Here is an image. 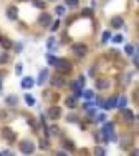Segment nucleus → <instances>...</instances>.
<instances>
[{
  "instance_id": "nucleus-21",
  "label": "nucleus",
  "mask_w": 139,
  "mask_h": 156,
  "mask_svg": "<svg viewBox=\"0 0 139 156\" xmlns=\"http://www.w3.org/2000/svg\"><path fill=\"white\" fill-rule=\"evenodd\" d=\"M109 38H111V32H108V30H106L104 33H103L101 43H103V45H106V43H108V40H109Z\"/></svg>"
},
{
  "instance_id": "nucleus-22",
  "label": "nucleus",
  "mask_w": 139,
  "mask_h": 156,
  "mask_svg": "<svg viewBox=\"0 0 139 156\" xmlns=\"http://www.w3.org/2000/svg\"><path fill=\"white\" fill-rule=\"evenodd\" d=\"M66 7H78L80 5V0H65Z\"/></svg>"
},
{
  "instance_id": "nucleus-36",
  "label": "nucleus",
  "mask_w": 139,
  "mask_h": 156,
  "mask_svg": "<svg viewBox=\"0 0 139 156\" xmlns=\"http://www.w3.org/2000/svg\"><path fill=\"white\" fill-rule=\"evenodd\" d=\"M88 116H90V118H93V116H96V108H91L90 111H88Z\"/></svg>"
},
{
  "instance_id": "nucleus-4",
  "label": "nucleus",
  "mask_w": 139,
  "mask_h": 156,
  "mask_svg": "<svg viewBox=\"0 0 139 156\" xmlns=\"http://www.w3.org/2000/svg\"><path fill=\"white\" fill-rule=\"evenodd\" d=\"M50 83H51V88H63L66 85V80H65V76L63 75H53L51 76V80H50Z\"/></svg>"
},
{
  "instance_id": "nucleus-35",
  "label": "nucleus",
  "mask_w": 139,
  "mask_h": 156,
  "mask_svg": "<svg viewBox=\"0 0 139 156\" xmlns=\"http://www.w3.org/2000/svg\"><path fill=\"white\" fill-rule=\"evenodd\" d=\"M81 13H83V15H86V17H91V15H93V12H91L90 8H84L83 12H81Z\"/></svg>"
},
{
  "instance_id": "nucleus-17",
  "label": "nucleus",
  "mask_w": 139,
  "mask_h": 156,
  "mask_svg": "<svg viewBox=\"0 0 139 156\" xmlns=\"http://www.w3.org/2000/svg\"><path fill=\"white\" fill-rule=\"evenodd\" d=\"M5 103L8 106H15L18 103V97H17V95H8V97L5 98Z\"/></svg>"
},
{
  "instance_id": "nucleus-31",
  "label": "nucleus",
  "mask_w": 139,
  "mask_h": 156,
  "mask_svg": "<svg viewBox=\"0 0 139 156\" xmlns=\"http://www.w3.org/2000/svg\"><path fill=\"white\" fill-rule=\"evenodd\" d=\"M53 43H55V38H53V37H50V38H48V42H46V47H48V48H51V47H53Z\"/></svg>"
},
{
  "instance_id": "nucleus-14",
  "label": "nucleus",
  "mask_w": 139,
  "mask_h": 156,
  "mask_svg": "<svg viewBox=\"0 0 139 156\" xmlns=\"http://www.w3.org/2000/svg\"><path fill=\"white\" fill-rule=\"evenodd\" d=\"M17 17H18V10H17L15 7H10V8L7 10V19L8 20H17Z\"/></svg>"
},
{
  "instance_id": "nucleus-11",
  "label": "nucleus",
  "mask_w": 139,
  "mask_h": 156,
  "mask_svg": "<svg viewBox=\"0 0 139 156\" xmlns=\"http://www.w3.org/2000/svg\"><path fill=\"white\" fill-rule=\"evenodd\" d=\"M131 143H133V138H131V136H127V134H124V136L121 138V141H119L121 148H124V150H127V148L131 146Z\"/></svg>"
},
{
  "instance_id": "nucleus-3",
  "label": "nucleus",
  "mask_w": 139,
  "mask_h": 156,
  "mask_svg": "<svg viewBox=\"0 0 139 156\" xmlns=\"http://www.w3.org/2000/svg\"><path fill=\"white\" fill-rule=\"evenodd\" d=\"M20 151H22L23 154H31L35 151V144L33 141L30 140H23L22 143H20Z\"/></svg>"
},
{
  "instance_id": "nucleus-28",
  "label": "nucleus",
  "mask_w": 139,
  "mask_h": 156,
  "mask_svg": "<svg viewBox=\"0 0 139 156\" xmlns=\"http://www.w3.org/2000/svg\"><path fill=\"white\" fill-rule=\"evenodd\" d=\"M66 121H70V123H78V116H76V115H68V116H66Z\"/></svg>"
},
{
  "instance_id": "nucleus-9",
  "label": "nucleus",
  "mask_w": 139,
  "mask_h": 156,
  "mask_svg": "<svg viewBox=\"0 0 139 156\" xmlns=\"http://www.w3.org/2000/svg\"><path fill=\"white\" fill-rule=\"evenodd\" d=\"M96 88H98V90H106V88H109V80L108 78H98V80H96Z\"/></svg>"
},
{
  "instance_id": "nucleus-18",
  "label": "nucleus",
  "mask_w": 139,
  "mask_h": 156,
  "mask_svg": "<svg viewBox=\"0 0 139 156\" xmlns=\"http://www.w3.org/2000/svg\"><path fill=\"white\" fill-rule=\"evenodd\" d=\"M124 23V20L121 19V17H114V19H111V27L113 28H121Z\"/></svg>"
},
{
  "instance_id": "nucleus-2",
  "label": "nucleus",
  "mask_w": 139,
  "mask_h": 156,
  "mask_svg": "<svg viewBox=\"0 0 139 156\" xmlns=\"http://www.w3.org/2000/svg\"><path fill=\"white\" fill-rule=\"evenodd\" d=\"M71 50H73V53L78 56V58H83V56L88 53V48H86L84 43H73L71 45Z\"/></svg>"
},
{
  "instance_id": "nucleus-34",
  "label": "nucleus",
  "mask_w": 139,
  "mask_h": 156,
  "mask_svg": "<svg viewBox=\"0 0 139 156\" xmlns=\"http://www.w3.org/2000/svg\"><path fill=\"white\" fill-rule=\"evenodd\" d=\"M56 13H58V15H63V13H65V7H56Z\"/></svg>"
},
{
  "instance_id": "nucleus-13",
  "label": "nucleus",
  "mask_w": 139,
  "mask_h": 156,
  "mask_svg": "<svg viewBox=\"0 0 139 156\" xmlns=\"http://www.w3.org/2000/svg\"><path fill=\"white\" fill-rule=\"evenodd\" d=\"M33 85H35V81H33V78H30V76H27V78L22 80V88L23 90H30Z\"/></svg>"
},
{
  "instance_id": "nucleus-10",
  "label": "nucleus",
  "mask_w": 139,
  "mask_h": 156,
  "mask_svg": "<svg viewBox=\"0 0 139 156\" xmlns=\"http://www.w3.org/2000/svg\"><path fill=\"white\" fill-rule=\"evenodd\" d=\"M46 78H48V70H46V68H43V70H41L40 73H38V78H37V85H40V86H41V85H43L45 81H46Z\"/></svg>"
},
{
  "instance_id": "nucleus-5",
  "label": "nucleus",
  "mask_w": 139,
  "mask_h": 156,
  "mask_svg": "<svg viewBox=\"0 0 139 156\" xmlns=\"http://www.w3.org/2000/svg\"><path fill=\"white\" fill-rule=\"evenodd\" d=\"M2 138H5L7 141H13V138H15V133H13V131L10 130L8 126H3V128H2Z\"/></svg>"
},
{
  "instance_id": "nucleus-12",
  "label": "nucleus",
  "mask_w": 139,
  "mask_h": 156,
  "mask_svg": "<svg viewBox=\"0 0 139 156\" xmlns=\"http://www.w3.org/2000/svg\"><path fill=\"white\" fill-rule=\"evenodd\" d=\"M0 45H2V47L5 48V50H8V48L13 45V42L10 40L8 37H3V35H0Z\"/></svg>"
},
{
  "instance_id": "nucleus-30",
  "label": "nucleus",
  "mask_w": 139,
  "mask_h": 156,
  "mask_svg": "<svg viewBox=\"0 0 139 156\" xmlns=\"http://www.w3.org/2000/svg\"><path fill=\"white\" fill-rule=\"evenodd\" d=\"M126 53H127V55H133V53H134V47H133V45H126Z\"/></svg>"
},
{
  "instance_id": "nucleus-38",
  "label": "nucleus",
  "mask_w": 139,
  "mask_h": 156,
  "mask_svg": "<svg viewBox=\"0 0 139 156\" xmlns=\"http://www.w3.org/2000/svg\"><path fill=\"white\" fill-rule=\"evenodd\" d=\"M78 83H80L81 86L84 85V76H83V75H80V76H78Z\"/></svg>"
},
{
  "instance_id": "nucleus-6",
  "label": "nucleus",
  "mask_w": 139,
  "mask_h": 156,
  "mask_svg": "<svg viewBox=\"0 0 139 156\" xmlns=\"http://www.w3.org/2000/svg\"><path fill=\"white\" fill-rule=\"evenodd\" d=\"M60 116H61V110H60L58 106H51V108L48 110V118H51V120H58Z\"/></svg>"
},
{
  "instance_id": "nucleus-8",
  "label": "nucleus",
  "mask_w": 139,
  "mask_h": 156,
  "mask_svg": "<svg viewBox=\"0 0 139 156\" xmlns=\"http://www.w3.org/2000/svg\"><path fill=\"white\" fill-rule=\"evenodd\" d=\"M50 22H51V15H50V13H41L40 19H38V23H40L41 27H48Z\"/></svg>"
},
{
  "instance_id": "nucleus-1",
  "label": "nucleus",
  "mask_w": 139,
  "mask_h": 156,
  "mask_svg": "<svg viewBox=\"0 0 139 156\" xmlns=\"http://www.w3.org/2000/svg\"><path fill=\"white\" fill-rule=\"evenodd\" d=\"M53 66H55V70L60 73V75H70L71 70H73V65H71L66 58H58Z\"/></svg>"
},
{
  "instance_id": "nucleus-16",
  "label": "nucleus",
  "mask_w": 139,
  "mask_h": 156,
  "mask_svg": "<svg viewBox=\"0 0 139 156\" xmlns=\"http://www.w3.org/2000/svg\"><path fill=\"white\" fill-rule=\"evenodd\" d=\"M76 103H78V98L74 97V95H71V97H68V98L65 100V105L68 106V108H74Z\"/></svg>"
},
{
  "instance_id": "nucleus-27",
  "label": "nucleus",
  "mask_w": 139,
  "mask_h": 156,
  "mask_svg": "<svg viewBox=\"0 0 139 156\" xmlns=\"http://www.w3.org/2000/svg\"><path fill=\"white\" fill-rule=\"evenodd\" d=\"M63 144H65L66 148H70L71 151L74 150V143H73V141H70V140H65V141H63Z\"/></svg>"
},
{
  "instance_id": "nucleus-29",
  "label": "nucleus",
  "mask_w": 139,
  "mask_h": 156,
  "mask_svg": "<svg viewBox=\"0 0 139 156\" xmlns=\"http://www.w3.org/2000/svg\"><path fill=\"white\" fill-rule=\"evenodd\" d=\"M46 58H48V65H55V62H56V60H58V58H56L55 55H48V56H46Z\"/></svg>"
},
{
  "instance_id": "nucleus-32",
  "label": "nucleus",
  "mask_w": 139,
  "mask_h": 156,
  "mask_svg": "<svg viewBox=\"0 0 139 156\" xmlns=\"http://www.w3.org/2000/svg\"><path fill=\"white\" fill-rule=\"evenodd\" d=\"M40 146H41V148H45V150H46V148L50 146V143H48L46 140H40Z\"/></svg>"
},
{
  "instance_id": "nucleus-37",
  "label": "nucleus",
  "mask_w": 139,
  "mask_h": 156,
  "mask_svg": "<svg viewBox=\"0 0 139 156\" xmlns=\"http://www.w3.org/2000/svg\"><path fill=\"white\" fill-rule=\"evenodd\" d=\"M58 27H60V22H58V20H56V22H55V23H53V25H51V32L58 30Z\"/></svg>"
},
{
  "instance_id": "nucleus-20",
  "label": "nucleus",
  "mask_w": 139,
  "mask_h": 156,
  "mask_svg": "<svg viewBox=\"0 0 139 156\" xmlns=\"http://www.w3.org/2000/svg\"><path fill=\"white\" fill-rule=\"evenodd\" d=\"M117 108H119V110H123V108H126V105H127V100H126V97H121V100L119 101H117Z\"/></svg>"
},
{
  "instance_id": "nucleus-19",
  "label": "nucleus",
  "mask_w": 139,
  "mask_h": 156,
  "mask_svg": "<svg viewBox=\"0 0 139 156\" xmlns=\"http://www.w3.org/2000/svg\"><path fill=\"white\" fill-rule=\"evenodd\" d=\"M23 98H25V103H27L28 106H33L35 105V98L31 97V95H25Z\"/></svg>"
},
{
  "instance_id": "nucleus-23",
  "label": "nucleus",
  "mask_w": 139,
  "mask_h": 156,
  "mask_svg": "<svg viewBox=\"0 0 139 156\" xmlns=\"http://www.w3.org/2000/svg\"><path fill=\"white\" fill-rule=\"evenodd\" d=\"M81 95H83V97L86 98V100H93V97H94V93H93L91 90H86L84 93H81Z\"/></svg>"
},
{
  "instance_id": "nucleus-7",
  "label": "nucleus",
  "mask_w": 139,
  "mask_h": 156,
  "mask_svg": "<svg viewBox=\"0 0 139 156\" xmlns=\"http://www.w3.org/2000/svg\"><path fill=\"white\" fill-rule=\"evenodd\" d=\"M121 115H123V120H124L126 123H131L134 118H136V116H134V113L131 111V110H126V108H123V111H121Z\"/></svg>"
},
{
  "instance_id": "nucleus-41",
  "label": "nucleus",
  "mask_w": 139,
  "mask_h": 156,
  "mask_svg": "<svg viewBox=\"0 0 139 156\" xmlns=\"http://www.w3.org/2000/svg\"><path fill=\"white\" fill-rule=\"evenodd\" d=\"M104 118H106V115L103 113V115H99V116H98V121H104Z\"/></svg>"
},
{
  "instance_id": "nucleus-25",
  "label": "nucleus",
  "mask_w": 139,
  "mask_h": 156,
  "mask_svg": "<svg viewBox=\"0 0 139 156\" xmlns=\"http://www.w3.org/2000/svg\"><path fill=\"white\" fill-rule=\"evenodd\" d=\"M33 5L37 7V8H45V2H43V0H33Z\"/></svg>"
},
{
  "instance_id": "nucleus-26",
  "label": "nucleus",
  "mask_w": 139,
  "mask_h": 156,
  "mask_svg": "<svg viewBox=\"0 0 139 156\" xmlns=\"http://www.w3.org/2000/svg\"><path fill=\"white\" fill-rule=\"evenodd\" d=\"M7 62H8V55H7V53H2V55H0V65H5Z\"/></svg>"
},
{
  "instance_id": "nucleus-24",
  "label": "nucleus",
  "mask_w": 139,
  "mask_h": 156,
  "mask_svg": "<svg viewBox=\"0 0 139 156\" xmlns=\"http://www.w3.org/2000/svg\"><path fill=\"white\" fill-rule=\"evenodd\" d=\"M94 154H98V156H104V154H106V151H104V148H101V146H98V148H94Z\"/></svg>"
},
{
  "instance_id": "nucleus-15",
  "label": "nucleus",
  "mask_w": 139,
  "mask_h": 156,
  "mask_svg": "<svg viewBox=\"0 0 139 156\" xmlns=\"http://www.w3.org/2000/svg\"><path fill=\"white\" fill-rule=\"evenodd\" d=\"M117 103V97H111L108 101H103V106H104L106 110H109V108H114Z\"/></svg>"
},
{
  "instance_id": "nucleus-43",
  "label": "nucleus",
  "mask_w": 139,
  "mask_h": 156,
  "mask_svg": "<svg viewBox=\"0 0 139 156\" xmlns=\"http://www.w3.org/2000/svg\"><path fill=\"white\" fill-rule=\"evenodd\" d=\"M94 73H96L94 68H90V76H94Z\"/></svg>"
},
{
  "instance_id": "nucleus-45",
  "label": "nucleus",
  "mask_w": 139,
  "mask_h": 156,
  "mask_svg": "<svg viewBox=\"0 0 139 156\" xmlns=\"http://www.w3.org/2000/svg\"><path fill=\"white\" fill-rule=\"evenodd\" d=\"M18 2H27V0H18Z\"/></svg>"
},
{
  "instance_id": "nucleus-44",
  "label": "nucleus",
  "mask_w": 139,
  "mask_h": 156,
  "mask_svg": "<svg viewBox=\"0 0 139 156\" xmlns=\"http://www.w3.org/2000/svg\"><path fill=\"white\" fill-rule=\"evenodd\" d=\"M0 90H2V81H0Z\"/></svg>"
},
{
  "instance_id": "nucleus-39",
  "label": "nucleus",
  "mask_w": 139,
  "mask_h": 156,
  "mask_svg": "<svg viewBox=\"0 0 139 156\" xmlns=\"http://www.w3.org/2000/svg\"><path fill=\"white\" fill-rule=\"evenodd\" d=\"M58 128H56V126H51V134H58Z\"/></svg>"
},
{
  "instance_id": "nucleus-40",
  "label": "nucleus",
  "mask_w": 139,
  "mask_h": 156,
  "mask_svg": "<svg viewBox=\"0 0 139 156\" xmlns=\"http://www.w3.org/2000/svg\"><path fill=\"white\" fill-rule=\"evenodd\" d=\"M17 75H20V73H22V65H20V63H18V65H17Z\"/></svg>"
},
{
  "instance_id": "nucleus-42",
  "label": "nucleus",
  "mask_w": 139,
  "mask_h": 156,
  "mask_svg": "<svg viewBox=\"0 0 139 156\" xmlns=\"http://www.w3.org/2000/svg\"><path fill=\"white\" fill-rule=\"evenodd\" d=\"M22 48H23L22 43H17V52H22Z\"/></svg>"
},
{
  "instance_id": "nucleus-33",
  "label": "nucleus",
  "mask_w": 139,
  "mask_h": 156,
  "mask_svg": "<svg viewBox=\"0 0 139 156\" xmlns=\"http://www.w3.org/2000/svg\"><path fill=\"white\" fill-rule=\"evenodd\" d=\"M113 42H114V43H121V42H123V35H116V37L113 38Z\"/></svg>"
}]
</instances>
